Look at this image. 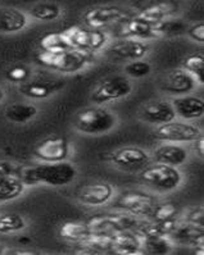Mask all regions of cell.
Wrapping results in <instances>:
<instances>
[{"mask_svg": "<svg viewBox=\"0 0 204 255\" xmlns=\"http://www.w3.org/2000/svg\"><path fill=\"white\" fill-rule=\"evenodd\" d=\"M78 169L68 160L57 163L41 162L40 164L21 168L19 178L24 186L46 185V186H67L77 178Z\"/></svg>", "mask_w": 204, "mask_h": 255, "instance_id": "6da1fadb", "label": "cell"}, {"mask_svg": "<svg viewBox=\"0 0 204 255\" xmlns=\"http://www.w3.org/2000/svg\"><path fill=\"white\" fill-rule=\"evenodd\" d=\"M117 125V114L98 104L78 111L73 117L75 129L85 135H104L116 128Z\"/></svg>", "mask_w": 204, "mask_h": 255, "instance_id": "7a4b0ae2", "label": "cell"}, {"mask_svg": "<svg viewBox=\"0 0 204 255\" xmlns=\"http://www.w3.org/2000/svg\"><path fill=\"white\" fill-rule=\"evenodd\" d=\"M36 59L41 66L53 69V71L76 73L86 67L89 62V53L78 50V49H68L63 51L41 50L36 55Z\"/></svg>", "mask_w": 204, "mask_h": 255, "instance_id": "3957f363", "label": "cell"}, {"mask_svg": "<svg viewBox=\"0 0 204 255\" xmlns=\"http://www.w3.org/2000/svg\"><path fill=\"white\" fill-rule=\"evenodd\" d=\"M143 182L159 190V191H172L181 186L184 177L179 167L165 164V163H154L148 164L140 173Z\"/></svg>", "mask_w": 204, "mask_h": 255, "instance_id": "277c9868", "label": "cell"}, {"mask_svg": "<svg viewBox=\"0 0 204 255\" xmlns=\"http://www.w3.org/2000/svg\"><path fill=\"white\" fill-rule=\"evenodd\" d=\"M62 32L71 48L87 53L102 50L109 41V35L105 31L94 30L82 26H72Z\"/></svg>", "mask_w": 204, "mask_h": 255, "instance_id": "5b68a950", "label": "cell"}, {"mask_svg": "<svg viewBox=\"0 0 204 255\" xmlns=\"http://www.w3.org/2000/svg\"><path fill=\"white\" fill-rule=\"evenodd\" d=\"M153 135L158 141L189 144V142H194L203 133L198 126H195L188 121L174 120L171 122L157 126Z\"/></svg>", "mask_w": 204, "mask_h": 255, "instance_id": "8992f818", "label": "cell"}, {"mask_svg": "<svg viewBox=\"0 0 204 255\" xmlns=\"http://www.w3.org/2000/svg\"><path fill=\"white\" fill-rule=\"evenodd\" d=\"M134 86L127 76H111L105 78L95 87L91 93V102L98 105L105 103L114 102V100L125 99L131 95Z\"/></svg>", "mask_w": 204, "mask_h": 255, "instance_id": "52a82bcc", "label": "cell"}, {"mask_svg": "<svg viewBox=\"0 0 204 255\" xmlns=\"http://www.w3.org/2000/svg\"><path fill=\"white\" fill-rule=\"evenodd\" d=\"M127 18V13L113 5H98L87 9L82 15V22L85 26L94 30H103L111 24L117 23Z\"/></svg>", "mask_w": 204, "mask_h": 255, "instance_id": "ba28073f", "label": "cell"}, {"mask_svg": "<svg viewBox=\"0 0 204 255\" xmlns=\"http://www.w3.org/2000/svg\"><path fill=\"white\" fill-rule=\"evenodd\" d=\"M91 231L95 234L113 235L114 232L125 231V230H135L139 221L131 214H108V216L94 217L89 221Z\"/></svg>", "mask_w": 204, "mask_h": 255, "instance_id": "9c48e42d", "label": "cell"}, {"mask_svg": "<svg viewBox=\"0 0 204 255\" xmlns=\"http://www.w3.org/2000/svg\"><path fill=\"white\" fill-rule=\"evenodd\" d=\"M156 204L157 199L153 195L141 191L123 192L116 201V207L135 217L150 216Z\"/></svg>", "mask_w": 204, "mask_h": 255, "instance_id": "30bf717a", "label": "cell"}, {"mask_svg": "<svg viewBox=\"0 0 204 255\" xmlns=\"http://www.w3.org/2000/svg\"><path fill=\"white\" fill-rule=\"evenodd\" d=\"M148 50H149V46L145 40L122 37L107 49V54L113 60L131 62L136 59H144L145 55L148 54Z\"/></svg>", "mask_w": 204, "mask_h": 255, "instance_id": "8fae6325", "label": "cell"}, {"mask_svg": "<svg viewBox=\"0 0 204 255\" xmlns=\"http://www.w3.org/2000/svg\"><path fill=\"white\" fill-rule=\"evenodd\" d=\"M33 155L40 162L57 163L68 159L69 144L64 137L53 136L40 141L33 149Z\"/></svg>", "mask_w": 204, "mask_h": 255, "instance_id": "7c38bea8", "label": "cell"}, {"mask_svg": "<svg viewBox=\"0 0 204 255\" xmlns=\"http://www.w3.org/2000/svg\"><path fill=\"white\" fill-rule=\"evenodd\" d=\"M197 86H198V81L184 68L170 71L161 82V89L166 94L175 96L190 94L197 89Z\"/></svg>", "mask_w": 204, "mask_h": 255, "instance_id": "4fadbf2b", "label": "cell"}, {"mask_svg": "<svg viewBox=\"0 0 204 255\" xmlns=\"http://www.w3.org/2000/svg\"><path fill=\"white\" fill-rule=\"evenodd\" d=\"M140 118L144 122L159 126L176 120V113L172 107V103L168 100H150L145 103L140 109Z\"/></svg>", "mask_w": 204, "mask_h": 255, "instance_id": "5bb4252c", "label": "cell"}, {"mask_svg": "<svg viewBox=\"0 0 204 255\" xmlns=\"http://www.w3.org/2000/svg\"><path fill=\"white\" fill-rule=\"evenodd\" d=\"M113 164L123 169L144 168L152 162V155L144 149L138 146L122 147L114 151L111 156Z\"/></svg>", "mask_w": 204, "mask_h": 255, "instance_id": "9a60e30c", "label": "cell"}, {"mask_svg": "<svg viewBox=\"0 0 204 255\" xmlns=\"http://www.w3.org/2000/svg\"><path fill=\"white\" fill-rule=\"evenodd\" d=\"M114 189L108 182H94L81 187L77 199L81 204L87 207H100L112 200Z\"/></svg>", "mask_w": 204, "mask_h": 255, "instance_id": "2e32d148", "label": "cell"}, {"mask_svg": "<svg viewBox=\"0 0 204 255\" xmlns=\"http://www.w3.org/2000/svg\"><path fill=\"white\" fill-rule=\"evenodd\" d=\"M172 107L175 109L176 117L181 118L183 121H195L201 120L204 114V100L199 96L180 95L175 96L171 100Z\"/></svg>", "mask_w": 204, "mask_h": 255, "instance_id": "e0dca14e", "label": "cell"}, {"mask_svg": "<svg viewBox=\"0 0 204 255\" xmlns=\"http://www.w3.org/2000/svg\"><path fill=\"white\" fill-rule=\"evenodd\" d=\"M30 15L13 6H0V33L10 35L23 31L30 24Z\"/></svg>", "mask_w": 204, "mask_h": 255, "instance_id": "ac0fdd59", "label": "cell"}, {"mask_svg": "<svg viewBox=\"0 0 204 255\" xmlns=\"http://www.w3.org/2000/svg\"><path fill=\"white\" fill-rule=\"evenodd\" d=\"M111 249L116 254H144L143 245H141V235L134 232V230L114 232L112 235Z\"/></svg>", "mask_w": 204, "mask_h": 255, "instance_id": "d6986e66", "label": "cell"}, {"mask_svg": "<svg viewBox=\"0 0 204 255\" xmlns=\"http://www.w3.org/2000/svg\"><path fill=\"white\" fill-rule=\"evenodd\" d=\"M152 159L156 160L157 163L180 167L189 159V150L181 144L166 142L154 149Z\"/></svg>", "mask_w": 204, "mask_h": 255, "instance_id": "ffe728a7", "label": "cell"}, {"mask_svg": "<svg viewBox=\"0 0 204 255\" xmlns=\"http://www.w3.org/2000/svg\"><path fill=\"white\" fill-rule=\"evenodd\" d=\"M121 37H132L139 40H149L156 37L154 35L153 24L148 23L139 15L132 18L127 17L126 19L121 21Z\"/></svg>", "mask_w": 204, "mask_h": 255, "instance_id": "44dd1931", "label": "cell"}, {"mask_svg": "<svg viewBox=\"0 0 204 255\" xmlns=\"http://www.w3.org/2000/svg\"><path fill=\"white\" fill-rule=\"evenodd\" d=\"M203 227L192 225L189 222H180L174 231L170 234V239L175 244H184V245H203Z\"/></svg>", "mask_w": 204, "mask_h": 255, "instance_id": "7402d4cb", "label": "cell"}, {"mask_svg": "<svg viewBox=\"0 0 204 255\" xmlns=\"http://www.w3.org/2000/svg\"><path fill=\"white\" fill-rule=\"evenodd\" d=\"M39 108L32 103L15 102L4 109V117L6 121L15 125H26L37 117Z\"/></svg>", "mask_w": 204, "mask_h": 255, "instance_id": "603a6c76", "label": "cell"}, {"mask_svg": "<svg viewBox=\"0 0 204 255\" xmlns=\"http://www.w3.org/2000/svg\"><path fill=\"white\" fill-rule=\"evenodd\" d=\"M177 10V5L174 1H158L150 5H147L139 13V17L147 21L150 24H156L163 19L172 17Z\"/></svg>", "mask_w": 204, "mask_h": 255, "instance_id": "cb8c5ba5", "label": "cell"}, {"mask_svg": "<svg viewBox=\"0 0 204 255\" xmlns=\"http://www.w3.org/2000/svg\"><path fill=\"white\" fill-rule=\"evenodd\" d=\"M141 245L144 253L149 254H168L175 243L168 236L141 231Z\"/></svg>", "mask_w": 204, "mask_h": 255, "instance_id": "d4e9b609", "label": "cell"}, {"mask_svg": "<svg viewBox=\"0 0 204 255\" xmlns=\"http://www.w3.org/2000/svg\"><path fill=\"white\" fill-rule=\"evenodd\" d=\"M60 237L64 240L72 241V243H82L89 236L93 235L90 226L87 222H80V221H68L64 222L59 228Z\"/></svg>", "mask_w": 204, "mask_h": 255, "instance_id": "484cf974", "label": "cell"}, {"mask_svg": "<svg viewBox=\"0 0 204 255\" xmlns=\"http://www.w3.org/2000/svg\"><path fill=\"white\" fill-rule=\"evenodd\" d=\"M189 24L186 23L183 18L177 17H168L158 23L153 24L154 35L157 36H180L183 33H186V30Z\"/></svg>", "mask_w": 204, "mask_h": 255, "instance_id": "4316f807", "label": "cell"}, {"mask_svg": "<svg viewBox=\"0 0 204 255\" xmlns=\"http://www.w3.org/2000/svg\"><path fill=\"white\" fill-rule=\"evenodd\" d=\"M24 183L19 177L0 178V203L12 201L23 194Z\"/></svg>", "mask_w": 204, "mask_h": 255, "instance_id": "83f0119b", "label": "cell"}, {"mask_svg": "<svg viewBox=\"0 0 204 255\" xmlns=\"http://www.w3.org/2000/svg\"><path fill=\"white\" fill-rule=\"evenodd\" d=\"M27 14L36 21L51 22L62 15V8L57 3H39L33 5Z\"/></svg>", "mask_w": 204, "mask_h": 255, "instance_id": "f1b7e54d", "label": "cell"}, {"mask_svg": "<svg viewBox=\"0 0 204 255\" xmlns=\"http://www.w3.org/2000/svg\"><path fill=\"white\" fill-rule=\"evenodd\" d=\"M27 228V221L18 213L0 214V235H12Z\"/></svg>", "mask_w": 204, "mask_h": 255, "instance_id": "f546056e", "label": "cell"}, {"mask_svg": "<svg viewBox=\"0 0 204 255\" xmlns=\"http://www.w3.org/2000/svg\"><path fill=\"white\" fill-rule=\"evenodd\" d=\"M19 91L22 95L27 96L30 99H46L53 94V89L46 82L26 81L21 84Z\"/></svg>", "mask_w": 204, "mask_h": 255, "instance_id": "4dcf8cb0", "label": "cell"}, {"mask_svg": "<svg viewBox=\"0 0 204 255\" xmlns=\"http://www.w3.org/2000/svg\"><path fill=\"white\" fill-rule=\"evenodd\" d=\"M40 48L45 51H63L72 49L64 37L63 32L48 33L40 40Z\"/></svg>", "mask_w": 204, "mask_h": 255, "instance_id": "1f68e13d", "label": "cell"}, {"mask_svg": "<svg viewBox=\"0 0 204 255\" xmlns=\"http://www.w3.org/2000/svg\"><path fill=\"white\" fill-rule=\"evenodd\" d=\"M183 68L190 73L198 81V84L203 85L204 82V57L203 54H192L186 57L183 62Z\"/></svg>", "mask_w": 204, "mask_h": 255, "instance_id": "d6a6232c", "label": "cell"}, {"mask_svg": "<svg viewBox=\"0 0 204 255\" xmlns=\"http://www.w3.org/2000/svg\"><path fill=\"white\" fill-rule=\"evenodd\" d=\"M123 72H125V76H127L129 78H143L152 73V66H150L149 62L144 59L131 60V62H127L125 64Z\"/></svg>", "mask_w": 204, "mask_h": 255, "instance_id": "836d02e7", "label": "cell"}, {"mask_svg": "<svg viewBox=\"0 0 204 255\" xmlns=\"http://www.w3.org/2000/svg\"><path fill=\"white\" fill-rule=\"evenodd\" d=\"M179 214V208L174 203H157L154 205L150 217L154 219V222H158V221H165V219L175 218Z\"/></svg>", "mask_w": 204, "mask_h": 255, "instance_id": "e575fe53", "label": "cell"}, {"mask_svg": "<svg viewBox=\"0 0 204 255\" xmlns=\"http://www.w3.org/2000/svg\"><path fill=\"white\" fill-rule=\"evenodd\" d=\"M30 69L26 66H14L10 69H8L6 72V80L12 84H23V82L28 81L30 78Z\"/></svg>", "mask_w": 204, "mask_h": 255, "instance_id": "d590c367", "label": "cell"}, {"mask_svg": "<svg viewBox=\"0 0 204 255\" xmlns=\"http://www.w3.org/2000/svg\"><path fill=\"white\" fill-rule=\"evenodd\" d=\"M21 168L14 163L8 160H0V178L3 177H19Z\"/></svg>", "mask_w": 204, "mask_h": 255, "instance_id": "8d00e7d4", "label": "cell"}, {"mask_svg": "<svg viewBox=\"0 0 204 255\" xmlns=\"http://www.w3.org/2000/svg\"><path fill=\"white\" fill-rule=\"evenodd\" d=\"M188 36L192 40L197 42H203L204 41V23L203 22H199V23H195L193 26H189L188 30H186Z\"/></svg>", "mask_w": 204, "mask_h": 255, "instance_id": "74e56055", "label": "cell"}, {"mask_svg": "<svg viewBox=\"0 0 204 255\" xmlns=\"http://www.w3.org/2000/svg\"><path fill=\"white\" fill-rule=\"evenodd\" d=\"M203 219H204V213H203V207L195 208V209L190 210L189 213L186 214L185 222H189L192 225H197L203 227Z\"/></svg>", "mask_w": 204, "mask_h": 255, "instance_id": "f35d334b", "label": "cell"}, {"mask_svg": "<svg viewBox=\"0 0 204 255\" xmlns=\"http://www.w3.org/2000/svg\"><path fill=\"white\" fill-rule=\"evenodd\" d=\"M194 145H195V151H197V154H199V156H201V158H203L204 156V136L203 135L199 136V137L194 141Z\"/></svg>", "mask_w": 204, "mask_h": 255, "instance_id": "ab89813d", "label": "cell"}, {"mask_svg": "<svg viewBox=\"0 0 204 255\" xmlns=\"http://www.w3.org/2000/svg\"><path fill=\"white\" fill-rule=\"evenodd\" d=\"M5 98H6L5 90H4L3 87H0V104H1V103H3L4 100H5Z\"/></svg>", "mask_w": 204, "mask_h": 255, "instance_id": "60d3db41", "label": "cell"}, {"mask_svg": "<svg viewBox=\"0 0 204 255\" xmlns=\"http://www.w3.org/2000/svg\"><path fill=\"white\" fill-rule=\"evenodd\" d=\"M5 253H6V250H5V248H4V245L3 244H0V255L5 254Z\"/></svg>", "mask_w": 204, "mask_h": 255, "instance_id": "b9f144b4", "label": "cell"}]
</instances>
